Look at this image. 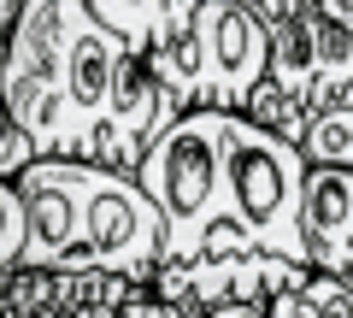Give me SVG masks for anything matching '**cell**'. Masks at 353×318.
<instances>
[{
    "label": "cell",
    "mask_w": 353,
    "mask_h": 318,
    "mask_svg": "<svg viewBox=\"0 0 353 318\" xmlns=\"http://www.w3.org/2000/svg\"><path fill=\"white\" fill-rule=\"evenodd\" d=\"M253 6L265 12V24H283V18H294V12H312L318 0H253Z\"/></svg>",
    "instance_id": "cell-16"
},
{
    "label": "cell",
    "mask_w": 353,
    "mask_h": 318,
    "mask_svg": "<svg viewBox=\"0 0 353 318\" xmlns=\"http://www.w3.org/2000/svg\"><path fill=\"white\" fill-rule=\"evenodd\" d=\"M24 6H30V0H0V24L12 30V24H18V18H24Z\"/></svg>",
    "instance_id": "cell-19"
},
{
    "label": "cell",
    "mask_w": 353,
    "mask_h": 318,
    "mask_svg": "<svg viewBox=\"0 0 353 318\" xmlns=\"http://www.w3.org/2000/svg\"><path fill=\"white\" fill-rule=\"evenodd\" d=\"M136 295H141L136 283L112 277V271L24 266V271H6V301H0V312H12V318H112Z\"/></svg>",
    "instance_id": "cell-8"
},
{
    "label": "cell",
    "mask_w": 353,
    "mask_h": 318,
    "mask_svg": "<svg viewBox=\"0 0 353 318\" xmlns=\"http://www.w3.org/2000/svg\"><path fill=\"white\" fill-rule=\"evenodd\" d=\"M94 18H101L112 36H124L130 48L153 53L165 48V0H88Z\"/></svg>",
    "instance_id": "cell-12"
},
{
    "label": "cell",
    "mask_w": 353,
    "mask_h": 318,
    "mask_svg": "<svg viewBox=\"0 0 353 318\" xmlns=\"http://www.w3.org/2000/svg\"><path fill=\"white\" fill-rule=\"evenodd\" d=\"M230 130H236V112H183L141 159L136 177L171 224L165 266H194L212 248L218 206H224V171H230Z\"/></svg>",
    "instance_id": "cell-4"
},
{
    "label": "cell",
    "mask_w": 353,
    "mask_h": 318,
    "mask_svg": "<svg viewBox=\"0 0 353 318\" xmlns=\"http://www.w3.org/2000/svg\"><path fill=\"white\" fill-rule=\"evenodd\" d=\"M306 259L312 271L353 283V171L312 166L306 177Z\"/></svg>",
    "instance_id": "cell-10"
},
{
    "label": "cell",
    "mask_w": 353,
    "mask_h": 318,
    "mask_svg": "<svg viewBox=\"0 0 353 318\" xmlns=\"http://www.w3.org/2000/svg\"><path fill=\"white\" fill-rule=\"evenodd\" d=\"M171 254V224L141 189V177L112 166H83V230H77L71 271H112V277L153 289Z\"/></svg>",
    "instance_id": "cell-5"
},
{
    "label": "cell",
    "mask_w": 353,
    "mask_h": 318,
    "mask_svg": "<svg viewBox=\"0 0 353 318\" xmlns=\"http://www.w3.org/2000/svg\"><path fill=\"white\" fill-rule=\"evenodd\" d=\"M176 112H236L248 118L253 95L271 77V24L253 0H201L189 30L148 53Z\"/></svg>",
    "instance_id": "cell-2"
},
{
    "label": "cell",
    "mask_w": 353,
    "mask_h": 318,
    "mask_svg": "<svg viewBox=\"0 0 353 318\" xmlns=\"http://www.w3.org/2000/svg\"><path fill=\"white\" fill-rule=\"evenodd\" d=\"M194 318H271V306L241 301V306H212V312H194Z\"/></svg>",
    "instance_id": "cell-17"
},
{
    "label": "cell",
    "mask_w": 353,
    "mask_h": 318,
    "mask_svg": "<svg viewBox=\"0 0 353 318\" xmlns=\"http://www.w3.org/2000/svg\"><path fill=\"white\" fill-rule=\"evenodd\" d=\"M24 248H30V218H24V195L12 183H0V277L24 266Z\"/></svg>",
    "instance_id": "cell-14"
},
{
    "label": "cell",
    "mask_w": 353,
    "mask_h": 318,
    "mask_svg": "<svg viewBox=\"0 0 353 318\" xmlns=\"http://www.w3.org/2000/svg\"><path fill=\"white\" fill-rule=\"evenodd\" d=\"M130 59V41L112 36V30L94 18L77 41V59H71V148L83 166H94L101 153V130H106V106H112L118 89V71Z\"/></svg>",
    "instance_id": "cell-9"
},
{
    "label": "cell",
    "mask_w": 353,
    "mask_h": 318,
    "mask_svg": "<svg viewBox=\"0 0 353 318\" xmlns=\"http://www.w3.org/2000/svg\"><path fill=\"white\" fill-rule=\"evenodd\" d=\"M301 271H312V266H289V259H271V254L194 259V266H165L148 295L183 306V312H212V306H241V301L271 306Z\"/></svg>",
    "instance_id": "cell-7"
},
{
    "label": "cell",
    "mask_w": 353,
    "mask_h": 318,
    "mask_svg": "<svg viewBox=\"0 0 353 318\" xmlns=\"http://www.w3.org/2000/svg\"><path fill=\"white\" fill-rule=\"evenodd\" d=\"M112 318H194V312H183V306H171V301H159V295H148V289H141L136 301H130V306H118Z\"/></svg>",
    "instance_id": "cell-15"
},
{
    "label": "cell",
    "mask_w": 353,
    "mask_h": 318,
    "mask_svg": "<svg viewBox=\"0 0 353 318\" xmlns=\"http://www.w3.org/2000/svg\"><path fill=\"white\" fill-rule=\"evenodd\" d=\"M265 89L289 101L301 118H318L330 106L353 101V36L330 24L324 12H294L271 24V77Z\"/></svg>",
    "instance_id": "cell-6"
},
{
    "label": "cell",
    "mask_w": 353,
    "mask_h": 318,
    "mask_svg": "<svg viewBox=\"0 0 353 318\" xmlns=\"http://www.w3.org/2000/svg\"><path fill=\"white\" fill-rule=\"evenodd\" d=\"M318 12H324L330 24H341V30L353 36V0H318Z\"/></svg>",
    "instance_id": "cell-18"
},
{
    "label": "cell",
    "mask_w": 353,
    "mask_h": 318,
    "mask_svg": "<svg viewBox=\"0 0 353 318\" xmlns=\"http://www.w3.org/2000/svg\"><path fill=\"white\" fill-rule=\"evenodd\" d=\"M271 318H353V283L330 271H301L271 301Z\"/></svg>",
    "instance_id": "cell-11"
},
{
    "label": "cell",
    "mask_w": 353,
    "mask_h": 318,
    "mask_svg": "<svg viewBox=\"0 0 353 318\" xmlns=\"http://www.w3.org/2000/svg\"><path fill=\"white\" fill-rule=\"evenodd\" d=\"M94 24L88 0H30L24 18L6 30V124L36 141L41 159H77L71 148V59L83 30Z\"/></svg>",
    "instance_id": "cell-3"
},
{
    "label": "cell",
    "mask_w": 353,
    "mask_h": 318,
    "mask_svg": "<svg viewBox=\"0 0 353 318\" xmlns=\"http://www.w3.org/2000/svg\"><path fill=\"white\" fill-rule=\"evenodd\" d=\"M301 153L312 159V166H330V171H353V101L347 106H330V112L312 118V130H306Z\"/></svg>",
    "instance_id": "cell-13"
},
{
    "label": "cell",
    "mask_w": 353,
    "mask_h": 318,
    "mask_svg": "<svg viewBox=\"0 0 353 318\" xmlns=\"http://www.w3.org/2000/svg\"><path fill=\"white\" fill-rule=\"evenodd\" d=\"M306 177L312 159L301 141L271 136L253 118H236L230 130V171H224V206L206 259H236V254H271L289 266L306 259Z\"/></svg>",
    "instance_id": "cell-1"
}]
</instances>
